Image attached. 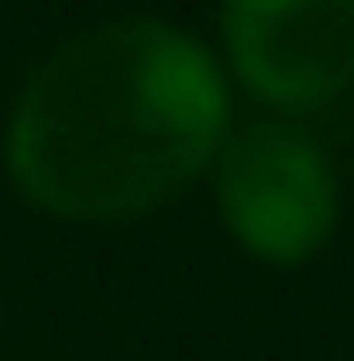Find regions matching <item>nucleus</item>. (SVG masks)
<instances>
[{
  "label": "nucleus",
  "mask_w": 354,
  "mask_h": 361,
  "mask_svg": "<svg viewBox=\"0 0 354 361\" xmlns=\"http://www.w3.org/2000/svg\"><path fill=\"white\" fill-rule=\"evenodd\" d=\"M229 67L163 15H111L37 59L8 111V177L52 221H140L214 170Z\"/></svg>",
  "instance_id": "nucleus-1"
},
{
  "label": "nucleus",
  "mask_w": 354,
  "mask_h": 361,
  "mask_svg": "<svg viewBox=\"0 0 354 361\" xmlns=\"http://www.w3.org/2000/svg\"><path fill=\"white\" fill-rule=\"evenodd\" d=\"M214 207L236 251H251L259 266H303L340 228V170L317 133L273 111V118L229 126L214 155Z\"/></svg>",
  "instance_id": "nucleus-2"
},
{
  "label": "nucleus",
  "mask_w": 354,
  "mask_h": 361,
  "mask_svg": "<svg viewBox=\"0 0 354 361\" xmlns=\"http://www.w3.org/2000/svg\"><path fill=\"white\" fill-rule=\"evenodd\" d=\"M214 52L266 111H325L354 89V0H221Z\"/></svg>",
  "instance_id": "nucleus-3"
}]
</instances>
